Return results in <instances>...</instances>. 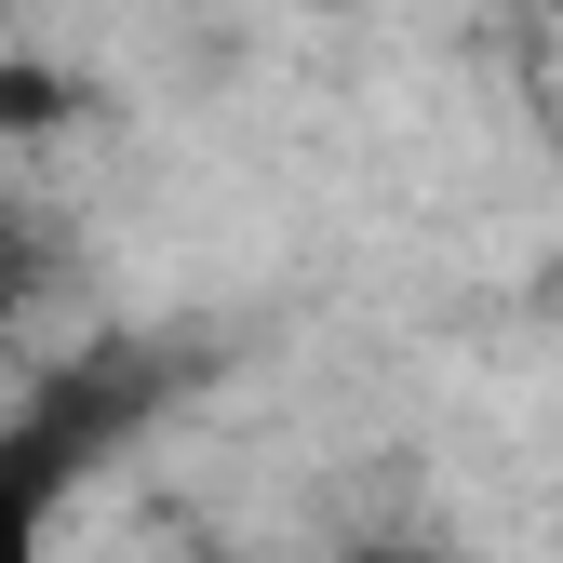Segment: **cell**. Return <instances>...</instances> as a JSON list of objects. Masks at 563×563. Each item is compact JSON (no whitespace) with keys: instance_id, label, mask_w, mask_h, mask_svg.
Segmentation results:
<instances>
[{"instance_id":"6da1fadb","label":"cell","mask_w":563,"mask_h":563,"mask_svg":"<svg viewBox=\"0 0 563 563\" xmlns=\"http://www.w3.org/2000/svg\"><path fill=\"white\" fill-rule=\"evenodd\" d=\"M134 402H148V389H134V363H81V376H54L41 402L0 416V563H54L67 497H81V470L121 443Z\"/></svg>"},{"instance_id":"7a4b0ae2","label":"cell","mask_w":563,"mask_h":563,"mask_svg":"<svg viewBox=\"0 0 563 563\" xmlns=\"http://www.w3.org/2000/svg\"><path fill=\"white\" fill-rule=\"evenodd\" d=\"M67 282V255H54V229L27 216V201H0V335L14 322H41V296Z\"/></svg>"},{"instance_id":"3957f363","label":"cell","mask_w":563,"mask_h":563,"mask_svg":"<svg viewBox=\"0 0 563 563\" xmlns=\"http://www.w3.org/2000/svg\"><path fill=\"white\" fill-rule=\"evenodd\" d=\"M0 67H14V0H0Z\"/></svg>"}]
</instances>
